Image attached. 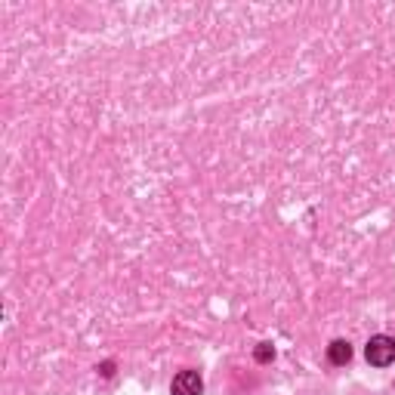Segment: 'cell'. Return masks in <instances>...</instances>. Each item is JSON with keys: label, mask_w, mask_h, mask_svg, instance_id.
<instances>
[{"label": "cell", "mask_w": 395, "mask_h": 395, "mask_svg": "<svg viewBox=\"0 0 395 395\" xmlns=\"http://www.w3.org/2000/svg\"><path fill=\"white\" fill-rule=\"evenodd\" d=\"M364 359H368L374 368H386V364L395 361V340L392 337H371L368 349H364Z\"/></svg>", "instance_id": "obj_1"}, {"label": "cell", "mask_w": 395, "mask_h": 395, "mask_svg": "<svg viewBox=\"0 0 395 395\" xmlns=\"http://www.w3.org/2000/svg\"><path fill=\"white\" fill-rule=\"evenodd\" d=\"M204 392V380L198 371H180L173 377V395H201Z\"/></svg>", "instance_id": "obj_2"}, {"label": "cell", "mask_w": 395, "mask_h": 395, "mask_svg": "<svg viewBox=\"0 0 395 395\" xmlns=\"http://www.w3.org/2000/svg\"><path fill=\"white\" fill-rule=\"evenodd\" d=\"M327 359H331V364H349L352 361V346L346 340H334L331 346H327Z\"/></svg>", "instance_id": "obj_3"}, {"label": "cell", "mask_w": 395, "mask_h": 395, "mask_svg": "<svg viewBox=\"0 0 395 395\" xmlns=\"http://www.w3.org/2000/svg\"><path fill=\"white\" fill-rule=\"evenodd\" d=\"M253 355H257V361H260V364H266V361L275 359V349H272L269 343H260V346H257V352H253Z\"/></svg>", "instance_id": "obj_4"}]
</instances>
